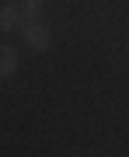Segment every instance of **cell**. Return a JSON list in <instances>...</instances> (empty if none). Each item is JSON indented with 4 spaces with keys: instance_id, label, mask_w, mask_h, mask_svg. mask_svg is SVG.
I'll use <instances>...</instances> for the list:
<instances>
[{
    "instance_id": "cell-1",
    "label": "cell",
    "mask_w": 129,
    "mask_h": 157,
    "mask_svg": "<svg viewBox=\"0 0 129 157\" xmlns=\"http://www.w3.org/2000/svg\"><path fill=\"white\" fill-rule=\"evenodd\" d=\"M25 39H28L32 49H49V28H42V25H35V21H25Z\"/></svg>"
},
{
    "instance_id": "cell-2",
    "label": "cell",
    "mask_w": 129,
    "mask_h": 157,
    "mask_svg": "<svg viewBox=\"0 0 129 157\" xmlns=\"http://www.w3.org/2000/svg\"><path fill=\"white\" fill-rule=\"evenodd\" d=\"M21 25H25V14H21L17 4L0 7V28H4V32H14V28H21Z\"/></svg>"
},
{
    "instance_id": "cell-3",
    "label": "cell",
    "mask_w": 129,
    "mask_h": 157,
    "mask_svg": "<svg viewBox=\"0 0 129 157\" xmlns=\"http://www.w3.org/2000/svg\"><path fill=\"white\" fill-rule=\"evenodd\" d=\"M14 67H17V52L11 45H0V77H11Z\"/></svg>"
},
{
    "instance_id": "cell-4",
    "label": "cell",
    "mask_w": 129,
    "mask_h": 157,
    "mask_svg": "<svg viewBox=\"0 0 129 157\" xmlns=\"http://www.w3.org/2000/svg\"><path fill=\"white\" fill-rule=\"evenodd\" d=\"M17 7H21V14H25V21H35V14H39V7H42V0H17Z\"/></svg>"
}]
</instances>
